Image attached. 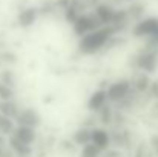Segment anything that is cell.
I'll use <instances>...</instances> for the list:
<instances>
[{
    "mask_svg": "<svg viewBox=\"0 0 158 157\" xmlns=\"http://www.w3.org/2000/svg\"><path fill=\"white\" fill-rule=\"evenodd\" d=\"M117 34V31L110 26V25H103L98 29H94L88 34H85L78 43V48L83 54H94L100 48H103L107 40L110 37H114Z\"/></svg>",
    "mask_w": 158,
    "mask_h": 157,
    "instance_id": "cell-1",
    "label": "cell"
},
{
    "mask_svg": "<svg viewBox=\"0 0 158 157\" xmlns=\"http://www.w3.org/2000/svg\"><path fill=\"white\" fill-rule=\"evenodd\" d=\"M74 26V33L80 37H83L85 34L94 31V29H98L103 26L102 20L98 19V15L94 12H88V14H83V15H78V19L72 23Z\"/></svg>",
    "mask_w": 158,
    "mask_h": 157,
    "instance_id": "cell-2",
    "label": "cell"
},
{
    "mask_svg": "<svg viewBox=\"0 0 158 157\" xmlns=\"http://www.w3.org/2000/svg\"><path fill=\"white\" fill-rule=\"evenodd\" d=\"M131 88H132V85L126 79H121V80H117V82L110 83L109 88L106 89L107 91V100L117 103L118 100H121L123 97H126V94L131 91Z\"/></svg>",
    "mask_w": 158,
    "mask_h": 157,
    "instance_id": "cell-3",
    "label": "cell"
},
{
    "mask_svg": "<svg viewBox=\"0 0 158 157\" xmlns=\"http://www.w3.org/2000/svg\"><path fill=\"white\" fill-rule=\"evenodd\" d=\"M158 31V17H149L140 20L134 28L135 37H151Z\"/></svg>",
    "mask_w": 158,
    "mask_h": 157,
    "instance_id": "cell-4",
    "label": "cell"
},
{
    "mask_svg": "<svg viewBox=\"0 0 158 157\" xmlns=\"http://www.w3.org/2000/svg\"><path fill=\"white\" fill-rule=\"evenodd\" d=\"M157 63H158V57H157V52L154 50H146V51L140 52L138 57H137V66L144 71V72H152L155 68H157Z\"/></svg>",
    "mask_w": 158,
    "mask_h": 157,
    "instance_id": "cell-5",
    "label": "cell"
},
{
    "mask_svg": "<svg viewBox=\"0 0 158 157\" xmlns=\"http://www.w3.org/2000/svg\"><path fill=\"white\" fill-rule=\"evenodd\" d=\"M107 102V91L106 89H97L91 97H89V102H88V106L91 111H100L103 106Z\"/></svg>",
    "mask_w": 158,
    "mask_h": 157,
    "instance_id": "cell-6",
    "label": "cell"
},
{
    "mask_svg": "<svg viewBox=\"0 0 158 157\" xmlns=\"http://www.w3.org/2000/svg\"><path fill=\"white\" fill-rule=\"evenodd\" d=\"M95 14L98 15V19L102 20L103 25H110L112 23V19L115 15V9L110 5H107V3H102V5H97Z\"/></svg>",
    "mask_w": 158,
    "mask_h": 157,
    "instance_id": "cell-7",
    "label": "cell"
},
{
    "mask_svg": "<svg viewBox=\"0 0 158 157\" xmlns=\"http://www.w3.org/2000/svg\"><path fill=\"white\" fill-rule=\"evenodd\" d=\"M37 15H39V9L37 8H32V6L26 8V9H23L19 14V25L23 26V28H28L37 20Z\"/></svg>",
    "mask_w": 158,
    "mask_h": 157,
    "instance_id": "cell-8",
    "label": "cell"
},
{
    "mask_svg": "<svg viewBox=\"0 0 158 157\" xmlns=\"http://www.w3.org/2000/svg\"><path fill=\"white\" fill-rule=\"evenodd\" d=\"M17 120L23 125V126H34L39 123V114L34 111V109H23L22 112L17 114Z\"/></svg>",
    "mask_w": 158,
    "mask_h": 157,
    "instance_id": "cell-9",
    "label": "cell"
},
{
    "mask_svg": "<svg viewBox=\"0 0 158 157\" xmlns=\"http://www.w3.org/2000/svg\"><path fill=\"white\" fill-rule=\"evenodd\" d=\"M127 22H129V15H127V11L126 9H115V15L112 19V23L110 26L118 33L121 29H124L127 26Z\"/></svg>",
    "mask_w": 158,
    "mask_h": 157,
    "instance_id": "cell-10",
    "label": "cell"
},
{
    "mask_svg": "<svg viewBox=\"0 0 158 157\" xmlns=\"http://www.w3.org/2000/svg\"><path fill=\"white\" fill-rule=\"evenodd\" d=\"M151 82H152V80L149 79L148 74L140 72V74H137V76L134 77V80L131 82V85H132V88H134L135 91H138V93H144V91L149 89Z\"/></svg>",
    "mask_w": 158,
    "mask_h": 157,
    "instance_id": "cell-11",
    "label": "cell"
},
{
    "mask_svg": "<svg viewBox=\"0 0 158 157\" xmlns=\"http://www.w3.org/2000/svg\"><path fill=\"white\" fill-rule=\"evenodd\" d=\"M91 139L95 142L97 146H102V148H105L107 145V142H109V137H107V134L103 129H94L91 133Z\"/></svg>",
    "mask_w": 158,
    "mask_h": 157,
    "instance_id": "cell-12",
    "label": "cell"
},
{
    "mask_svg": "<svg viewBox=\"0 0 158 157\" xmlns=\"http://www.w3.org/2000/svg\"><path fill=\"white\" fill-rule=\"evenodd\" d=\"M144 12V6L141 3H132L129 8H127V15L129 19H135V20H140L141 15Z\"/></svg>",
    "mask_w": 158,
    "mask_h": 157,
    "instance_id": "cell-13",
    "label": "cell"
},
{
    "mask_svg": "<svg viewBox=\"0 0 158 157\" xmlns=\"http://www.w3.org/2000/svg\"><path fill=\"white\" fill-rule=\"evenodd\" d=\"M78 15H80V14H78V9H77L74 5H71V3H69V5L64 8V19H66V22H68V23H71V25H72V23L78 19Z\"/></svg>",
    "mask_w": 158,
    "mask_h": 157,
    "instance_id": "cell-14",
    "label": "cell"
},
{
    "mask_svg": "<svg viewBox=\"0 0 158 157\" xmlns=\"http://www.w3.org/2000/svg\"><path fill=\"white\" fill-rule=\"evenodd\" d=\"M100 112H102V120H103L105 123H109L110 119H112V109H110V106L105 105V106L100 109Z\"/></svg>",
    "mask_w": 158,
    "mask_h": 157,
    "instance_id": "cell-15",
    "label": "cell"
},
{
    "mask_svg": "<svg viewBox=\"0 0 158 157\" xmlns=\"http://www.w3.org/2000/svg\"><path fill=\"white\" fill-rule=\"evenodd\" d=\"M148 91H149V94H151L154 99H157L158 100V80H152V82H151Z\"/></svg>",
    "mask_w": 158,
    "mask_h": 157,
    "instance_id": "cell-16",
    "label": "cell"
},
{
    "mask_svg": "<svg viewBox=\"0 0 158 157\" xmlns=\"http://www.w3.org/2000/svg\"><path fill=\"white\" fill-rule=\"evenodd\" d=\"M75 137H77V140H78V142H88V140L91 139V133H89V131H86V129H83V131H78Z\"/></svg>",
    "mask_w": 158,
    "mask_h": 157,
    "instance_id": "cell-17",
    "label": "cell"
},
{
    "mask_svg": "<svg viewBox=\"0 0 158 157\" xmlns=\"http://www.w3.org/2000/svg\"><path fill=\"white\" fill-rule=\"evenodd\" d=\"M149 39H151V43H152L154 46H158V31L154 34V36H151Z\"/></svg>",
    "mask_w": 158,
    "mask_h": 157,
    "instance_id": "cell-18",
    "label": "cell"
}]
</instances>
